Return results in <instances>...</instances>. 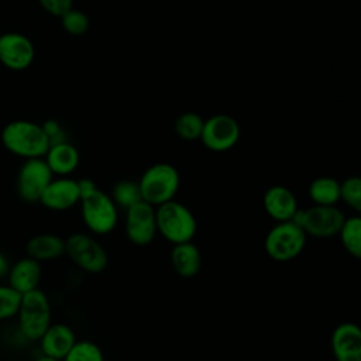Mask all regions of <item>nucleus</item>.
Returning a JSON list of instances; mask_svg holds the SVG:
<instances>
[{"instance_id":"32","label":"nucleus","mask_w":361,"mask_h":361,"mask_svg":"<svg viewBox=\"0 0 361 361\" xmlns=\"http://www.w3.org/2000/svg\"><path fill=\"white\" fill-rule=\"evenodd\" d=\"M10 261H8V258L6 257V254H3L1 251H0V279H3L4 276H7V272H8V269H10Z\"/></svg>"},{"instance_id":"20","label":"nucleus","mask_w":361,"mask_h":361,"mask_svg":"<svg viewBox=\"0 0 361 361\" xmlns=\"http://www.w3.org/2000/svg\"><path fill=\"white\" fill-rule=\"evenodd\" d=\"M25 254L38 262L54 261L65 255V238L54 233H39L25 243Z\"/></svg>"},{"instance_id":"2","label":"nucleus","mask_w":361,"mask_h":361,"mask_svg":"<svg viewBox=\"0 0 361 361\" xmlns=\"http://www.w3.org/2000/svg\"><path fill=\"white\" fill-rule=\"evenodd\" d=\"M16 317L20 336L27 341H38L52 323V309L48 295L39 288L23 293Z\"/></svg>"},{"instance_id":"5","label":"nucleus","mask_w":361,"mask_h":361,"mask_svg":"<svg viewBox=\"0 0 361 361\" xmlns=\"http://www.w3.org/2000/svg\"><path fill=\"white\" fill-rule=\"evenodd\" d=\"M80 214L86 228L92 234L106 235L111 233L118 223V207L109 193L96 188L79 200Z\"/></svg>"},{"instance_id":"25","label":"nucleus","mask_w":361,"mask_h":361,"mask_svg":"<svg viewBox=\"0 0 361 361\" xmlns=\"http://www.w3.org/2000/svg\"><path fill=\"white\" fill-rule=\"evenodd\" d=\"M62 361H104L102 348L90 340H76Z\"/></svg>"},{"instance_id":"11","label":"nucleus","mask_w":361,"mask_h":361,"mask_svg":"<svg viewBox=\"0 0 361 361\" xmlns=\"http://www.w3.org/2000/svg\"><path fill=\"white\" fill-rule=\"evenodd\" d=\"M124 212V228L128 241L137 247L149 245L158 234L155 207L144 200H140Z\"/></svg>"},{"instance_id":"3","label":"nucleus","mask_w":361,"mask_h":361,"mask_svg":"<svg viewBox=\"0 0 361 361\" xmlns=\"http://www.w3.org/2000/svg\"><path fill=\"white\" fill-rule=\"evenodd\" d=\"M155 220L158 234L172 245L193 241L197 233L195 214L188 206L175 199L155 207Z\"/></svg>"},{"instance_id":"18","label":"nucleus","mask_w":361,"mask_h":361,"mask_svg":"<svg viewBox=\"0 0 361 361\" xmlns=\"http://www.w3.org/2000/svg\"><path fill=\"white\" fill-rule=\"evenodd\" d=\"M44 159L54 176H69L79 166L80 155L78 148L69 141L49 145Z\"/></svg>"},{"instance_id":"6","label":"nucleus","mask_w":361,"mask_h":361,"mask_svg":"<svg viewBox=\"0 0 361 361\" xmlns=\"http://www.w3.org/2000/svg\"><path fill=\"white\" fill-rule=\"evenodd\" d=\"M306 241V233L293 220L279 221L267 233L264 248L271 259L288 262L302 254Z\"/></svg>"},{"instance_id":"30","label":"nucleus","mask_w":361,"mask_h":361,"mask_svg":"<svg viewBox=\"0 0 361 361\" xmlns=\"http://www.w3.org/2000/svg\"><path fill=\"white\" fill-rule=\"evenodd\" d=\"M41 7L51 16L61 17L73 7V0H38Z\"/></svg>"},{"instance_id":"16","label":"nucleus","mask_w":361,"mask_h":361,"mask_svg":"<svg viewBox=\"0 0 361 361\" xmlns=\"http://www.w3.org/2000/svg\"><path fill=\"white\" fill-rule=\"evenodd\" d=\"M38 343L42 355L62 361L76 343V336L71 326L65 323H51Z\"/></svg>"},{"instance_id":"31","label":"nucleus","mask_w":361,"mask_h":361,"mask_svg":"<svg viewBox=\"0 0 361 361\" xmlns=\"http://www.w3.org/2000/svg\"><path fill=\"white\" fill-rule=\"evenodd\" d=\"M78 180V188H79V193H80V197L83 195H87L90 193L92 190H94L97 186L94 183V180H92L90 178H80V179H76Z\"/></svg>"},{"instance_id":"24","label":"nucleus","mask_w":361,"mask_h":361,"mask_svg":"<svg viewBox=\"0 0 361 361\" xmlns=\"http://www.w3.org/2000/svg\"><path fill=\"white\" fill-rule=\"evenodd\" d=\"M204 118L193 111H186L175 120V133L185 141H196L200 138Z\"/></svg>"},{"instance_id":"9","label":"nucleus","mask_w":361,"mask_h":361,"mask_svg":"<svg viewBox=\"0 0 361 361\" xmlns=\"http://www.w3.org/2000/svg\"><path fill=\"white\" fill-rule=\"evenodd\" d=\"M54 173L44 157L24 159L17 172V193L27 203H38L42 192L52 180Z\"/></svg>"},{"instance_id":"7","label":"nucleus","mask_w":361,"mask_h":361,"mask_svg":"<svg viewBox=\"0 0 361 361\" xmlns=\"http://www.w3.org/2000/svg\"><path fill=\"white\" fill-rule=\"evenodd\" d=\"M65 255L87 274H100L109 264L104 247L87 233H73L65 238Z\"/></svg>"},{"instance_id":"29","label":"nucleus","mask_w":361,"mask_h":361,"mask_svg":"<svg viewBox=\"0 0 361 361\" xmlns=\"http://www.w3.org/2000/svg\"><path fill=\"white\" fill-rule=\"evenodd\" d=\"M48 141H49V145H54V144H58V142H63V141H68L66 138V133L65 130L62 128V126L56 121V120H45L42 124H41Z\"/></svg>"},{"instance_id":"14","label":"nucleus","mask_w":361,"mask_h":361,"mask_svg":"<svg viewBox=\"0 0 361 361\" xmlns=\"http://www.w3.org/2000/svg\"><path fill=\"white\" fill-rule=\"evenodd\" d=\"M331 353L336 361H361V330L355 323L336 326L331 333Z\"/></svg>"},{"instance_id":"27","label":"nucleus","mask_w":361,"mask_h":361,"mask_svg":"<svg viewBox=\"0 0 361 361\" xmlns=\"http://www.w3.org/2000/svg\"><path fill=\"white\" fill-rule=\"evenodd\" d=\"M21 295L7 283H0V322L10 320L17 316Z\"/></svg>"},{"instance_id":"22","label":"nucleus","mask_w":361,"mask_h":361,"mask_svg":"<svg viewBox=\"0 0 361 361\" xmlns=\"http://www.w3.org/2000/svg\"><path fill=\"white\" fill-rule=\"evenodd\" d=\"M344 250L354 258L361 257V217L358 213L345 216L338 234Z\"/></svg>"},{"instance_id":"13","label":"nucleus","mask_w":361,"mask_h":361,"mask_svg":"<svg viewBox=\"0 0 361 361\" xmlns=\"http://www.w3.org/2000/svg\"><path fill=\"white\" fill-rule=\"evenodd\" d=\"M79 200L80 193L78 180L69 176H58L52 178V180L48 183L38 203L54 212H65L76 206Z\"/></svg>"},{"instance_id":"15","label":"nucleus","mask_w":361,"mask_h":361,"mask_svg":"<svg viewBox=\"0 0 361 361\" xmlns=\"http://www.w3.org/2000/svg\"><path fill=\"white\" fill-rule=\"evenodd\" d=\"M265 213L276 223L293 220L299 210L296 195L286 186L274 185L269 186L262 197Z\"/></svg>"},{"instance_id":"12","label":"nucleus","mask_w":361,"mask_h":361,"mask_svg":"<svg viewBox=\"0 0 361 361\" xmlns=\"http://www.w3.org/2000/svg\"><path fill=\"white\" fill-rule=\"evenodd\" d=\"M35 58V48L28 37L21 32L0 35V62L11 71L27 69Z\"/></svg>"},{"instance_id":"17","label":"nucleus","mask_w":361,"mask_h":361,"mask_svg":"<svg viewBox=\"0 0 361 361\" xmlns=\"http://www.w3.org/2000/svg\"><path fill=\"white\" fill-rule=\"evenodd\" d=\"M42 278V265L34 258L23 257L10 265L7 272V285L20 295L34 290L39 286Z\"/></svg>"},{"instance_id":"1","label":"nucleus","mask_w":361,"mask_h":361,"mask_svg":"<svg viewBox=\"0 0 361 361\" xmlns=\"http://www.w3.org/2000/svg\"><path fill=\"white\" fill-rule=\"evenodd\" d=\"M3 147L16 157L41 158L49 148V141L41 124L30 120H14L7 123L0 134Z\"/></svg>"},{"instance_id":"4","label":"nucleus","mask_w":361,"mask_h":361,"mask_svg":"<svg viewBox=\"0 0 361 361\" xmlns=\"http://www.w3.org/2000/svg\"><path fill=\"white\" fill-rule=\"evenodd\" d=\"M138 186L141 199L157 207L175 199L180 186V175L173 165L158 162L142 172Z\"/></svg>"},{"instance_id":"8","label":"nucleus","mask_w":361,"mask_h":361,"mask_svg":"<svg viewBox=\"0 0 361 361\" xmlns=\"http://www.w3.org/2000/svg\"><path fill=\"white\" fill-rule=\"evenodd\" d=\"M344 219L345 214L337 206L312 204L307 209L299 207L293 221L302 227L306 235L329 238L338 234Z\"/></svg>"},{"instance_id":"28","label":"nucleus","mask_w":361,"mask_h":361,"mask_svg":"<svg viewBox=\"0 0 361 361\" xmlns=\"http://www.w3.org/2000/svg\"><path fill=\"white\" fill-rule=\"evenodd\" d=\"M59 18H61L62 28L68 34L75 35V37L85 34L87 31L89 25H90L89 17L82 10H78V8H73V7L71 10H68Z\"/></svg>"},{"instance_id":"10","label":"nucleus","mask_w":361,"mask_h":361,"mask_svg":"<svg viewBox=\"0 0 361 361\" xmlns=\"http://www.w3.org/2000/svg\"><path fill=\"white\" fill-rule=\"evenodd\" d=\"M241 130L238 121L228 114H214L204 120L200 141L213 152L231 149L240 140Z\"/></svg>"},{"instance_id":"19","label":"nucleus","mask_w":361,"mask_h":361,"mask_svg":"<svg viewBox=\"0 0 361 361\" xmlns=\"http://www.w3.org/2000/svg\"><path fill=\"white\" fill-rule=\"evenodd\" d=\"M169 261L175 274L180 278H193L202 268V254L193 241L173 244Z\"/></svg>"},{"instance_id":"21","label":"nucleus","mask_w":361,"mask_h":361,"mask_svg":"<svg viewBox=\"0 0 361 361\" xmlns=\"http://www.w3.org/2000/svg\"><path fill=\"white\" fill-rule=\"evenodd\" d=\"M307 195L313 204L336 206L340 202V180L331 176H319L310 182Z\"/></svg>"},{"instance_id":"33","label":"nucleus","mask_w":361,"mask_h":361,"mask_svg":"<svg viewBox=\"0 0 361 361\" xmlns=\"http://www.w3.org/2000/svg\"><path fill=\"white\" fill-rule=\"evenodd\" d=\"M32 361H61V360H55V358H51V357H47V355H39L37 358H34Z\"/></svg>"},{"instance_id":"23","label":"nucleus","mask_w":361,"mask_h":361,"mask_svg":"<svg viewBox=\"0 0 361 361\" xmlns=\"http://www.w3.org/2000/svg\"><path fill=\"white\" fill-rule=\"evenodd\" d=\"M110 197L113 199L114 204L118 209H128L130 206L135 204L137 202L142 200L141 199V190L138 186V180H131V179H123L114 183Z\"/></svg>"},{"instance_id":"26","label":"nucleus","mask_w":361,"mask_h":361,"mask_svg":"<svg viewBox=\"0 0 361 361\" xmlns=\"http://www.w3.org/2000/svg\"><path fill=\"white\" fill-rule=\"evenodd\" d=\"M340 202L355 213L361 212V179L358 176H348L340 182Z\"/></svg>"}]
</instances>
